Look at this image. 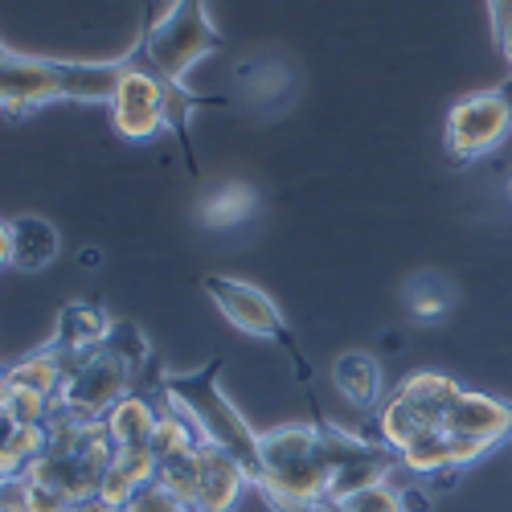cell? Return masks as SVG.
Here are the masks:
<instances>
[{
	"label": "cell",
	"instance_id": "obj_21",
	"mask_svg": "<svg viewBox=\"0 0 512 512\" xmlns=\"http://www.w3.org/2000/svg\"><path fill=\"white\" fill-rule=\"evenodd\" d=\"M50 451V422H13L5 426V451H0V476L17 480Z\"/></svg>",
	"mask_w": 512,
	"mask_h": 512
},
{
	"label": "cell",
	"instance_id": "obj_17",
	"mask_svg": "<svg viewBox=\"0 0 512 512\" xmlns=\"http://www.w3.org/2000/svg\"><path fill=\"white\" fill-rule=\"evenodd\" d=\"M164 414V398L152 390H132L127 398H119L111 410H107V431L115 439V447H148L152 443V431H156V422Z\"/></svg>",
	"mask_w": 512,
	"mask_h": 512
},
{
	"label": "cell",
	"instance_id": "obj_28",
	"mask_svg": "<svg viewBox=\"0 0 512 512\" xmlns=\"http://www.w3.org/2000/svg\"><path fill=\"white\" fill-rule=\"evenodd\" d=\"M488 25H492V41H500L512 25V0H488Z\"/></svg>",
	"mask_w": 512,
	"mask_h": 512
},
{
	"label": "cell",
	"instance_id": "obj_15",
	"mask_svg": "<svg viewBox=\"0 0 512 512\" xmlns=\"http://www.w3.org/2000/svg\"><path fill=\"white\" fill-rule=\"evenodd\" d=\"M152 480H160V459L152 455V447H119L111 467L103 472L99 496L111 508H127Z\"/></svg>",
	"mask_w": 512,
	"mask_h": 512
},
{
	"label": "cell",
	"instance_id": "obj_23",
	"mask_svg": "<svg viewBox=\"0 0 512 512\" xmlns=\"http://www.w3.org/2000/svg\"><path fill=\"white\" fill-rule=\"evenodd\" d=\"M0 414L5 426L13 422H50L54 418V398L29 390V386H0Z\"/></svg>",
	"mask_w": 512,
	"mask_h": 512
},
{
	"label": "cell",
	"instance_id": "obj_26",
	"mask_svg": "<svg viewBox=\"0 0 512 512\" xmlns=\"http://www.w3.org/2000/svg\"><path fill=\"white\" fill-rule=\"evenodd\" d=\"M127 512H193V508H185L181 504V496L168 488V484H160V480H152L132 504H127Z\"/></svg>",
	"mask_w": 512,
	"mask_h": 512
},
{
	"label": "cell",
	"instance_id": "obj_14",
	"mask_svg": "<svg viewBox=\"0 0 512 512\" xmlns=\"http://www.w3.org/2000/svg\"><path fill=\"white\" fill-rule=\"evenodd\" d=\"M443 431L451 435H467V439H484V443H504L512 435V402L480 394V390H463L459 402L447 414Z\"/></svg>",
	"mask_w": 512,
	"mask_h": 512
},
{
	"label": "cell",
	"instance_id": "obj_19",
	"mask_svg": "<svg viewBox=\"0 0 512 512\" xmlns=\"http://www.w3.org/2000/svg\"><path fill=\"white\" fill-rule=\"evenodd\" d=\"M70 357L66 353H58L50 340L41 349H33L29 357H21V361H13L9 369H5V381L0 386H29V390H41V394H50V398H58V390H62V381H66V373H70Z\"/></svg>",
	"mask_w": 512,
	"mask_h": 512
},
{
	"label": "cell",
	"instance_id": "obj_27",
	"mask_svg": "<svg viewBox=\"0 0 512 512\" xmlns=\"http://www.w3.org/2000/svg\"><path fill=\"white\" fill-rule=\"evenodd\" d=\"M70 508V496L41 484V480H29V512H66Z\"/></svg>",
	"mask_w": 512,
	"mask_h": 512
},
{
	"label": "cell",
	"instance_id": "obj_3",
	"mask_svg": "<svg viewBox=\"0 0 512 512\" xmlns=\"http://www.w3.org/2000/svg\"><path fill=\"white\" fill-rule=\"evenodd\" d=\"M226 99H209L189 91L185 82H168L160 78L136 50L127 54V74L119 82V91L111 99V119H115V132L132 144H144L152 136H160L164 127H173L181 136V148L189 156V168H197L193 160V144H189V119L197 107H218Z\"/></svg>",
	"mask_w": 512,
	"mask_h": 512
},
{
	"label": "cell",
	"instance_id": "obj_18",
	"mask_svg": "<svg viewBox=\"0 0 512 512\" xmlns=\"http://www.w3.org/2000/svg\"><path fill=\"white\" fill-rule=\"evenodd\" d=\"M332 386L340 390L349 406L357 410H373L381 402V390H386V381H381V365L373 353H361V349H349L332 361Z\"/></svg>",
	"mask_w": 512,
	"mask_h": 512
},
{
	"label": "cell",
	"instance_id": "obj_4",
	"mask_svg": "<svg viewBox=\"0 0 512 512\" xmlns=\"http://www.w3.org/2000/svg\"><path fill=\"white\" fill-rule=\"evenodd\" d=\"M226 50V37L213 29L205 0H173L160 17H148L136 54L168 82H185V74L209 58Z\"/></svg>",
	"mask_w": 512,
	"mask_h": 512
},
{
	"label": "cell",
	"instance_id": "obj_33",
	"mask_svg": "<svg viewBox=\"0 0 512 512\" xmlns=\"http://www.w3.org/2000/svg\"><path fill=\"white\" fill-rule=\"evenodd\" d=\"M119 512H127V508H119Z\"/></svg>",
	"mask_w": 512,
	"mask_h": 512
},
{
	"label": "cell",
	"instance_id": "obj_30",
	"mask_svg": "<svg viewBox=\"0 0 512 512\" xmlns=\"http://www.w3.org/2000/svg\"><path fill=\"white\" fill-rule=\"evenodd\" d=\"M496 46H500V54H504V58H508V66H512V25H508V33L496 41Z\"/></svg>",
	"mask_w": 512,
	"mask_h": 512
},
{
	"label": "cell",
	"instance_id": "obj_7",
	"mask_svg": "<svg viewBox=\"0 0 512 512\" xmlns=\"http://www.w3.org/2000/svg\"><path fill=\"white\" fill-rule=\"evenodd\" d=\"M512 132V82L472 91L451 103L443 123V152L451 164H472L488 152H496Z\"/></svg>",
	"mask_w": 512,
	"mask_h": 512
},
{
	"label": "cell",
	"instance_id": "obj_8",
	"mask_svg": "<svg viewBox=\"0 0 512 512\" xmlns=\"http://www.w3.org/2000/svg\"><path fill=\"white\" fill-rule=\"evenodd\" d=\"M205 295L213 300V308H218L226 316V324H234L242 336H254V340H271V345H279L295 369H300L304 381H312V369L304 365L300 357V340H295L287 316L279 312V304L271 300V295L263 287L254 283H242V279H230V275H205L201 279Z\"/></svg>",
	"mask_w": 512,
	"mask_h": 512
},
{
	"label": "cell",
	"instance_id": "obj_31",
	"mask_svg": "<svg viewBox=\"0 0 512 512\" xmlns=\"http://www.w3.org/2000/svg\"><path fill=\"white\" fill-rule=\"evenodd\" d=\"M508 82H512V74H508Z\"/></svg>",
	"mask_w": 512,
	"mask_h": 512
},
{
	"label": "cell",
	"instance_id": "obj_22",
	"mask_svg": "<svg viewBox=\"0 0 512 512\" xmlns=\"http://www.w3.org/2000/svg\"><path fill=\"white\" fill-rule=\"evenodd\" d=\"M164 398V394H160ZM205 439H201V431H197V422L181 410V406H173L164 398V414H160V422H156V431H152V455L160 459V463H173V459H181V455H189V451H197Z\"/></svg>",
	"mask_w": 512,
	"mask_h": 512
},
{
	"label": "cell",
	"instance_id": "obj_20",
	"mask_svg": "<svg viewBox=\"0 0 512 512\" xmlns=\"http://www.w3.org/2000/svg\"><path fill=\"white\" fill-rule=\"evenodd\" d=\"M455 283L439 271H422V275H410V283L402 287V308L414 324H439L451 308H455Z\"/></svg>",
	"mask_w": 512,
	"mask_h": 512
},
{
	"label": "cell",
	"instance_id": "obj_2",
	"mask_svg": "<svg viewBox=\"0 0 512 512\" xmlns=\"http://www.w3.org/2000/svg\"><path fill=\"white\" fill-rule=\"evenodd\" d=\"M332 484L320 422H283L263 431V480L254 484L275 512H320Z\"/></svg>",
	"mask_w": 512,
	"mask_h": 512
},
{
	"label": "cell",
	"instance_id": "obj_24",
	"mask_svg": "<svg viewBox=\"0 0 512 512\" xmlns=\"http://www.w3.org/2000/svg\"><path fill=\"white\" fill-rule=\"evenodd\" d=\"M107 349L115 357L127 361V369L136 373V381L144 377V369L152 365V345H148V336L136 328V324H127V320H115L111 324V336H107Z\"/></svg>",
	"mask_w": 512,
	"mask_h": 512
},
{
	"label": "cell",
	"instance_id": "obj_32",
	"mask_svg": "<svg viewBox=\"0 0 512 512\" xmlns=\"http://www.w3.org/2000/svg\"><path fill=\"white\" fill-rule=\"evenodd\" d=\"M508 193H512V185H508Z\"/></svg>",
	"mask_w": 512,
	"mask_h": 512
},
{
	"label": "cell",
	"instance_id": "obj_1",
	"mask_svg": "<svg viewBox=\"0 0 512 512\" xmlns=\"http://www.w3.org/2000/svg\"><path fill=\"white\" fill-rule=\"evenodd\" d=\"M222 357H209L201 369L193 373H160L152 381V390L164 394L173 406H181L193 422L205 443L230 451L242 467L250 484L263 480V435L254 431V426L246 422V414L226 398L222 390Z\"/></svg>",
	"mask_w": 512,
	"mask_h": 512
},
{
	"label": "cell",
	"instance_id": "obj_9",
	"mask_svg": "<svg viewBox=\"0 0 512 512\" xmlns=\"http://www.w3.org/2000/svg\"><path fill=\"white\" fill-rule=\"evenodd\" d=\"M132 390H140L136 373L127 369L123 357H115L107 345L78 357L62 381V390L54 398V410H66V414H78V418H107V410L127 398Z\"/></svg>",
	"mask_w": 512,
	"mask_h": 512
},
{
	"label": "cell",
	"instance_id": "obj_13",
	"mask_svg": "<svg viewBox=\"0 0 512 512\" xmlns=\"http://www.w3.org/2000/svg\"><path fill=\"white\" fill-rule=\"evenodd\" d=\"M111 316L99 300H70L58 308V320H54V336H50V345L58 353H66L70 361L78 357H87L95 349L107 345V336H111Z\"/></svg>",
	"mask_w": 512,
	"mask_h": 512
},
{
	"label": "cell",
	"instance_id": "obj_5",
	"mask_svg": "<svg viewBox=\"0 0 512 512\" xmlns=\"http://www.w3.org/2000/svg\"><path fill=\"white\" fill-rule=\"evenodd\" d=\"M459 394H463V386L447 373H431V369L410 373L390 394V402H381V410H377L381 443L402 455L410 443H418L426 435H439L447 426L451 406L459 402Z\"/></svg>",
	"mask_w": 512,
	"mask_h": 512
},
{
	"label": "cell",
	"instance_id": "obj_29",
	"mask_svg": "<svg viewBox=\"0 0 512 512\" xmlns=\"http://www.w3.org/2000/svg\"><path fill=\"white\" fill-rule=\"evenodd\" d=\"M66 512H119V508H111L103 496H82V500H70Z\"/></svg>",
	"mask_w": 512,
	"mask_h": 512
},
{
	"label": "cell",
	"instance_id": "obj_25",
	"mask_svg": "<svg viewBox=\"0 0 512 512\" xmlns=\"http://www.w3.org/2000/svg\"><path fill=\"white\" fill-rule=\"evenodd\" d=\"M324 512H410V504H406V496L398 488H390V480H381V484L361 488L357 496L340 500V504H332Z\"/></svg>",
	"mask_w": 512,
	"mask_h": 512
},
{
	"label": "cell",
	"instance_id": "obj_6",
	"mask_svg": "<svg viewBox=\"0 0 512 512\" xmlns=\"http://www.w3.org/2000/svg\"><path fill=\"white\" fill-rule=\"evenodd\" d=\"M160 484H168L185 508L193 512H234L242 488L250 484L246 467L213 443H201L197 451L160 463Z\"/></svg>",
	"mask_w": 512,
	"mask_h": 512
},
{
	"label": "cell",
	"instance_id": "obj_16",
	"mask_svg": "<svg viewBox=\"0 0 512 512\" xmlns=\"http://www.w3.org/2000/svg\"><path fill=\"white\" fill-rule=\"evenodd\" d=\"M259 209H263V197H259V189H254V185H246V181H222V185H213L197 201L193 218H197L201 230H238Z\"/></svg>",
	"mask_w": 512,
	"mask_h": 512
},
{
	"label": "cell",
	"instance_id": "obj_12",
	"mask_svg": "<svg viewBox=\"0 0 512 512\" xmlns=\"http://www.w3.org/2000/svg\"><path fill=\"white\" fill-rule=\"evenodd\" d=\"M58 254H62V234L50 218L17 213L0 230V259L13 271H46Z\"/></svg>",
	"mask_w": 512,
	"mask_h": 512
},
{
	"label": "cell",
	"instance_id": "obj_11",
	"mask_svg": "<svg viewBox=\"0 0 512 512\" xmlns=\"http://www.w3.org/2000/svg\"><path fill=\"white\" fill-rule=\"evenodd\" d=\"M234 87L254 115L275 119L300 99V66L287 54H250L234 66Z\"/></svg>",
	"mask_w": 512,
	"mask_h": 512
},
{
	"label": "cell",
	"instance_id": "obj_10",
	"mask_svg": "<svg viewBox=\"0 0 512 512\" xmlns=\"http://www.w3.org/2000/svg\"><path fill=\"white\" fill-rule=\"evenodd\" d=\"M0 103L9 119H21L46 103H66L62 58H33L13 46L0 54Z\"/></svg>",
	"mask_w": 512,
	"mask_h": 512
}]
</instances>
